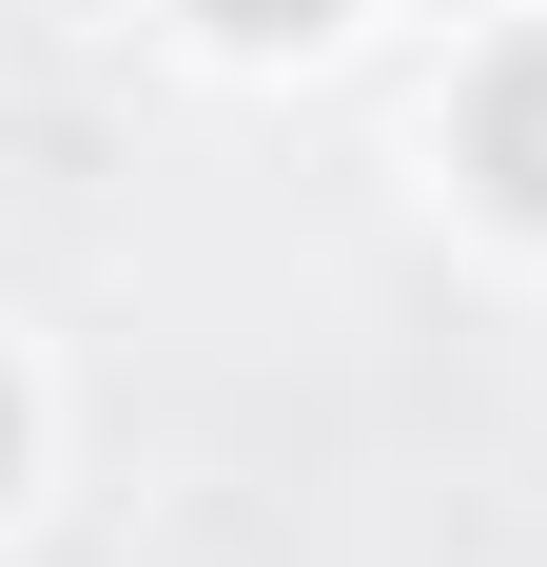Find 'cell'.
<instances>
[{"label":"cell","mask_w":547,"mask_h":567,"mask_svg":"<svg viewBox=\"0 0 547 567\" xmlns=\"http://www.w3.org/2000/svg\"><path fill=\"white\" fill-rule=\"evenodd\" d=\"M469 176H489L508 216H547V40L489 59V99H469Z\"/></svg>","instance_id":"1"},{"label":"cell","mask_w":547,"mask_h":567,"mask_svg":"<svg viewBox=\"0 0 547 567\" xmlns=\"http://www.w3.org/2000/svg\"><path fill=\"white\" fill-rule=\"evenodd\" d=\"M216 20H235V40H313L332 0H216Z\"/></svg>","instance_id":"2"},{"label":"cell","mask_w":547,"mask_h":567,"mask_svg":"<svg viewBox=\"0 0 547 567\" xmlns=\"http://www.w3.org/2000/svg\"><path fill=\"white\" fill-rule=\"evenodd\" d=\"M0 451H20V411H0Z\"/></svg>","instance_id":"3"}]
</instances>
